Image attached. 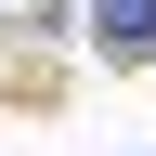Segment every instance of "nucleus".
Here are the masks:
<instances>
[{
  "instance_id": "1",
  "label": "nucleus",
  "mask_w": 156,
  "mask_h": 156,
  "mask_svg": "<svg viewBox=\"0 0 156 156\" xmlns=\"http://www.w3.org/2000/svg\"><path fill=\"white\" fill-rule=\"evenodd\" d=\"M91 39L104 52H156V0H91Z\"/></svg>"
}]
</instances>
